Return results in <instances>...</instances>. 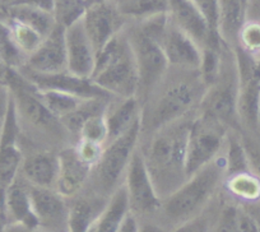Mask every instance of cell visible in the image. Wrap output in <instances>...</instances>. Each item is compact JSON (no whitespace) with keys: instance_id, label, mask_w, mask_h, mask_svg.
<instances>
[{"instance_id":"cell-2","label":"cell","mask_w":260,"mask_h":232,"mask_svg":"<svg viewBox=\"0 0 260 232\" xmlns=\"http://www.w3.org/2000/svg\"><path fill=\"white\" fill-rule=\"evenodd\" d=\"M194 115L164 126L149 136H141L139 151L161 201L187 180L185 171L187 134Z\"/></svg>"},{"instance_id":"cell-38","label":"cell","mask_w":260,"mask_h":232,"mask_svg":"<svg viewBox=\"0 0 260 232\" xmlns=\"http://www.w3.org/2000/svg\"><path fill=\"white\" fill-rule=\"evenodd\" d=\"M241 139L246 149L250 170L260 179V134L241 133Z\"/></svg>"},{"instance_id":"cell-31","label":"cell","mask_w":260,"mask_h":232,"mask_svg":"<svg viewBox=\"0 0 260 232\" xmlns=\"http://www.w3.org/2000/svg\"><path fill=\"white\" fill-rule=\"evenodd\" d=\"M36 91L50 114L59 120L72 114L83 102V98L65 92L54 91V89H36Z\"/></svg>"},{"instance_id":"cell-1","label":"cell","mask_w":260,"mask_h":232,"mask_svg":"<svg viewBox=\"0 0 260 232\" xmlns=\"http://www.w3.org/2000/svg\"><path fill=\"white\" fill-rule=\"evenodd\" d=\"M206 92L199 72L170 68L164 81L142 104V137L197 114Z\"/></svg>"},{"instance_id":"cell-20","label":"cell","mask_w":260,"mask_h":232,"mask_svg":"<svg viewBox=\"0 0 260 232\" xmlns=\"http://www.w3.org/2000/svg\"><path fill=\"white\" fill-rule=\"evenodd\" d=\"M2 224H17L28 231H37L39 228L32 208L29 185L21 176L12 184L7 193L0 226Z\"/></svg>"},{"instance_id":"cell-18","label":"cell","mask_w":260,"mask_h":232,"mask_svg":"<svg viewBox=\"0 0 260 232\" xmlns=\"http://www.w3.org/2000/svg\"><path fill=\"white\" fill-rule=\"evenodd\" d=\"M23 68L39 74L68 72L64 27L60 24L55 26V28L42 40L36 51L27 57Z\"/></svg>"},{"instance_id":"cell-13","label":"cell","mask_w":260,"mask_h":232,"mask_svg":"<svg viewBox=\"0 0 260 232\" xmlns=\"http://www.w3.org/2000/svg\"><path fill=\"white\" fill-rule=\"evenodd\" d=\"M32 208L40 232H69V201L55 189L29 185Z\"/></svg>"},{"instance_id":"cell-47","label":"cell","mask_w":260,"mask_h":232,"mask_svg":"<svg viewBox=\"0 0 260 232\" xmlns=\"http://www.w3.org/2000/svg\"><path fill=\"white\" fill-rule=\"evenodd\" d=\"M0 232H31L28 229L23 228L17 224H2L0 226Z\"/></svg>"},{"instance_id":"cell-40","label":"cell","mask_w":260,"mask_h":232,"mask_svg":"<svg viewBox=\"0 0 260 232\" xmlns=\"http://www.w3.org/2000/svg\"><path fill=\"white\" fill-rule=\"evenodd\" d=\"M195 6L201 9L206 17L212 34L219 39L218 35V0H191Z\"/></svg>"},{"instance_id":"cell-32","label":"cell","mask_w":260,"mask_h":232,"mask_svg":"<svg viewBox=\"0 0 260 232\" xmlns=\"http://www.w3.org/2000/svg\"><path fill=\"white\" fill-rule=\"evenodd\" d=\"M54 17L56 24L64 28L83 18L89 7L99 0H54Z\"/></svg>"},{"instance_id":"cell-11","label":"cell","mask_w":260,"mask_h":232,"mask_svg":"<svg viewBox=\"0 0 260 232\" xmlns=\"http://www.w3.org/2000/svg\"><path fill=\"white\" fill-rule=\"evenodd\" d=\"M19 134H21V126L12 101L7 120L0 131V223H2L6 195L12 184L18 179L24 158L19 142Z\"/></svg>"},{"instance_id":"cell-28","label":"cell","mask_w":260,"mask_h":232,"mask_svg":"<svg viewBox=\"0 0 260 232\" xmlns=\"http://www.w3.org/2000/svg\"><path fill=\"white\" fill-rule=\"evenodd\" d=\"M111 98L83 100V102L72 114H69L68 116H65L64 119L60 120L65 130L68 131L69 136L72 137L73 144L77 141V137H78L79 131H81L82 126L86 124V121H88L93 116L104 115L107 104Z\"/></svg>"},{"instance_id":"cell-25","label":"cell","mask_w":260,"mask_h":232,"mask_svg":"<svg viewBox=\"0 0 260 232\" xmlns=\"http://www.w3.org/2000/svg\"><path fill=\"white\" fill-rule=\"evenodd\" d=\"M132 213L124 185L120 186L107 201L100 216L88 232H116L127 214Z\"/></svg>"},{"instance_id":"cell-26","label":"cell","mask_w":260,"mask_h":232,"mask_svg":"<svg viewBox=\"0 0 260 232\" xmlns=\"http://www.w3.org/2000/svg\"><path fill=\"white\" fill-rule=\"evenodd\" d=\"M223 188L230 201L237 204H250L260 201V179L252 171L227 176Z\"/></svg>"},{"instance_id":"cell-10","label":"cell","mask_w":260,"mask_h":232,"mask_svg":"<svg viewBox=\"0 0 260 232\" xmlns=\"http://www.w3.org/2000/svg\"><path fill=\"white\" fill-rule=\"evenodd\" d=\"M122 185L126 190L130 212L137 218L139 216L151 217L158 214L162 201L154 189L139 147L130 159Z\"/></svg>"},{"instance_id":"cell-15","label":"cell","mask_w":260,"mask_h":232,"mask_svg":"<svg viewBox=\"0 0 260 232\" xmlns=\"http://www.w3.org/2000/svg\"><path fill=\"white\" fill-rule=\"evenodd\" d=\"M19 73L24 77L36 89H54L65 92L83 100L89 98H111L110 94L102 91L91 79L79 78L69 72L56 74H39L26 68H19Z\"/></svg>"},{"instance_id":"cell-24","label":"cell","mask_w":260,"mask_h":232,"mask_svg":"<svg viewBox=\"0 0 260 232\" xmlns=\"http://www.w3.org/2000/svg\"><path fill=\"white\" fill-rule=\"evenodd\" d=\"M246 7L241 0H218V35L223 44L234 49L242 24L246 21Z\"/></svg>"},{"instance_id":"cell-27","label":"cell","mask_w":260,"mask_h":232,"mask_svg":"<svg viewBox=\"0 0 260 232\" xmlns=\"http://www.w3.org/2000/svg\"><path fill=\"white\" fill-rule=\"evenodd\" d=\"M7 13H8V18L31 27L42 37H46L56 26L54 14L35 8V7L26 6V4L8 6Z\"/></svg>"},{"instance_id":"cell-49","label":"cell","mask_w":260,"mask_h":232,"mask_svg":"<svg viewBox=\"0 0 260 232\" xmlns=\"http://www.w3.org/2000/svg\"><path fill=\"white\" fill-rule=\"evenodd\" d=\"M247 18H254V19H259L260 21V13L254 14V16H251V17H247Z\"/></svg>"},{"instance_id":"cell-34","label":"cell","mask_w":260,"mask_h":232,"mask_svg":"<svg viewBox=\"0 0 260 232\" xmlns=\"http://www.w3.org/2000/svg\"><path fill=\"white\" fill-rule=\"evenodd\" d=\"M27 57L21 52L12 39L6 19L0 18V61L9 69H17L26 64Z\"/></svg>"},{"instance_id":"cell-16","label":"cell","mask_w":260,"mask_h":232,"mask_svg":"<svg viewBox=\"0 0 260 232\" xmlns=\"http://www.w3.org/2000/svg\"><path fill=\"white\" fill-rule=\"evenodd\" d=\"M161 46L167 57L170 68L179 71L199 72L202 65L203 50L187 35L177 28L169 17V24L166 27Z\"/></svg>"},{"instance_id":"cell-3","label":"cell","mask_w":260,"mask_h":232,"mask_svg":"<svg viewBox=\"0 0 260 232\" xmlns=\"http://www.w3.org/2000/svg\"><path fill=\"white\" fill-rule=\"evenodd\" d=\"M224 179L226 171L221 154L162 201L158 213L165 223L172 229L203 213L211 206L219 189L223 188Z\"/></svg>"},{"instance_id":"cell-39","label":"cell","mask_w":260,"mask_h":232,"mask_svg":"<svg viewBox=\"0 0 260 232\" xmlns=\"http://www.w3.org/2000/svg\"><path fill=\"white\" fill-rule=\"evenodd\" d=\"M73 146L74 148H76L77 153L79 154V157H81L84 162L91 164L92 167L97 163V161L100 159V157H101L102 152H104L105 149L104 144H99L89 141H83V139L77 141Z\"/></svg>"},{"instance_id":"cell-30","label":"cell","mask_w":260,"mask_h":232,"mask_svg":"<svg viewBox=\"0 0 260 232\" xmlns=\"http://www.w3.org/2000/svg\"><path fill=\"white\" fill-rule=\"evenodd\" d=\"M222 159L224 163L226 178L241 174V172L251 171L240 131L234 130V129L229 130L223 152H222Z\"/></svg>"},{"instance_id":"cell-17","label":"cell","mask_w":260,"mask_h":232,"mask_svg":"<svg viewBox=\"0 0 260 232\" xmlns=\"http://www.w3.org/2000/svg\"><path fill=\"white\" fill-rule=\"evenodd\" d=\"M65 49L69 73L79 78L91 79L96 65V50L82 19L65 28Z\"/></svg>"},{"instance_id":"cell-51","label":"cell","mask_w":260,"mask_h":232,"mask_svg":"<svg viewBox=\"0 0 260 232\" xmlns=\"http://www.w3.org/2000/svg\"><path fill=\"white\" fill-rule=\"evenodd\" d=\"M4 2H6V3H7V6H11V4L14 3L16 0H4Z\"/></svg>"},{"instance_id":"cell-35","label":"cell","mask_w":260,"mask_h":232,"mask_svg":"<svg viewBox=\"0 0 260 232\" xmlns=\"http://www.w3.org/2000/svg\"><path fill=\"white\" fill-rule=\"evenodd\" d=\"M235 47H239L242 51L249 54L254 59L260 55V21L254 18H246L242 24L241 29L237 36V44Z\"/></svg>"},{"instance_id":"cell-36","label":"cell","mask_w":260,"mask_h":232,"mask_svg":"<svg viewBox=\"0 0 260 232\" xmlns=\"http://www.w3.org/2000/svg\"><path fill=\"white\" fill-rule=\"evenodd\" d=\"M79 139L94 142V143L106 146L107 139H109V134H107V126L104 115L93 116V118L89 119L88 121H86V124L82 126L81 131H79L78 137H77V141H79ZM76 142H74V143H76Z\"/></svg>"},{"instance_id":"cell-6","label":"cell","mask_w":260,"mask_h":232,"mask_svg":"<svg viewBox=\"0 0 260 232\" xmlns=\"http://www.w3.org/2000/svg\"><path fill=\"white\" fill-rule=\"evenodd\" d=\"M141 136L142 126L139 120L126 133L109 142L97 163L92 167L84 191L109 201L112 194L124 184L127 166L138 148Z\"/></svg>"},{"instance_id":"cell-29","label":"cell","mask_w":260,"mask_h":232,"mask_svg":"<svg viewBox=\"0 0 260 232\" xmlns=\"http://www.w3.org/2000/svg\"><path fill=\"white\" fill-rule=\"evenodd\" d=\"M129 22H142L169 13L170 0H115Z\"/></svg>"},{"instance_id":"cell-48","label":"cell","mask_w":260,"mask_h":232,"mask_svg":"<svg viewBox=\"0 0 260 232\" xmlns=\"http://www.w3.org/2000/svg\"><path fill=\"white\" fill-rule=\"evenodd\" d=\"M9 68H7L2 61H0V83H6V76Z\"/></svg>"},{"instance_id":"cell-23","label":"cell","mask_w":260,"mask_h":232,"mask_svg":"<svg viewBox=\"0 0 260 232\" xmlns=\"http://www.w3.org/2000/svg\"><path fill=\"white\" fill-rule=\"evenodd\" d=\"M106 199L81 193L69 201V232H88L106 206Z\"/></svg>"},{"instance_id":"cell-7","label":"cell","mask_w":260,"mask_h":232,"mask_svg":"<svg viewBox=\"0 0 260 232\" xmlns=\"http://www.w3.org/2000/svg\"><path fill=\"white\" fill-rule=\"evenodd\" d=\"M239 96V71L232 47L224 46L222 65L216 82L207 88L199 110L207 112L230 129L240 131L237 116Z\"/></svg>"},{"instance_id":"cell-5","label":"cell","mask_w":260,"mask_h":232,"mask_svg":"<svg viewBox=\"0 0 260 232\" xmlns=\"http://www.w3.org/2000/svg\"><path fill=\"white\" fill-rule=\"evenodd\" d=\"M6 84L11 91L19 126H29L31 131L65 147L73 144L61 121L50 114L40 100L36 88L17 69H8Z\"/></svg>"},{"instance_id":"cell-22","label":"cell","mask_w":260,"mask_h":232,"mask_svg":"<svg viewBox=\"0 0 260 232\" xmlns=\"http://www.w3.org/2000/svg\"><path fill=\"white\" fill-rule=\"evenodd\" d=\"M141 112L142 104L137 97H112L104 114L109 134L107 143L126 133L137 121L141 120Z\"/></svg>"},{"instance_id":"cell-46","label":"cell","mask_w":260,"mask_h":232,"mask_svg":"<svg viewBox=\"0 0 260 232\" xmlns=\"http://www.w3.org/2000/svg\"><path fill=\"white\" fill-rule=\"evenodd\" d=\"M256 13H260V0H250L249 6H247L246 18L247 17L254 16Z\"/></svg>"},{"instance_id":"cell-42","label":"cell","mask_w":260,"mask_h":232,"mask_svg":"<svg viewBox=\"0 0 260 232\" xmlns=\"http://www.w3.org/2000/svg\"><path fill=\"white\" fill-rule=\"evenodd\" d=\"M13 4H26V6L35 7V8H39L41 9V11L49 12V13L54 14V0H16L14 3L11 4V6H13Z\"/></svg>"},{"instance_id":"cell-14","label":"cell","mask_w":260,"mask_h":232,"mask_svg":"<svg viewBox=\"0 0 260 232\" xmlns=\"http://www.w3.org/2000/svg\"><path fill=\"white\" fill-rule=\"evenodd\" d=\"M169 17L172 23L197 42L202 50L223 45L221 39L212 34L206 17L191 0H170Z\"/></svg>"},{"instance_id":"cell-44","label":"cell","mask_w":260,"mask_h":232,"mask_svg":"<svg viewBox=\"0 0 260 232\" xmlns=\"http://www.w3.org/2000/svg\"><path fill=\"white\" fill-rule=\"evenodd\" d=\"M241 206L249 212L250 216H251L252 219H254L257 232H260V201L255 202V203H250V204H241Z\"/></svg>"},{"instance_id":"cell-45","label":"cell","mask_w":260,"mask_h":232,"mask_svg":"<svg viewBox=\"0 0 260 232\" xmlns=\"http://www.w3.org/2000/svg\"><path fill=\"white\" fill-rule=\"evenodd\" d=\"M139 232H167V229L154 222H146V223L139 222Z\"/></svg>"},{"instance_id":"cell-19","label":"cell","mask_w":260,"mask_h":232,"mask_svg":"<svg viewBox=\"0 0 260 232\" xmlns=\"http://www.w3.org/2000/svg\"><path fill=\"white\" fill-rule=\"evenodd\" d=\"M57 154L59 174L55 190L71 201L84 191L91 176L92 166L79 157L73 144L60 149Z\"/></svg>"},{"instance_id":"cell-8","label":"cell","mask_w":260,"mask_h":232,"mask_svg":"<svg viewBox=\"0 0 260 232\" xmlns=\"http://www.w3.org/2000/svg\"><path fill=\"white\" fill-rule=\"evenodd\" d=\"M230 128L218 119L199 110L190 123L185 171L187 179L222 154Z\"/></svg>"},{"instance_id":"cell-21","label":"cell","mask_w":260,"mask_h":232,"mask_svg":"<svg viewBox=\"0 0 260 232\" xmlns=\"http://www.w3.org/2000/svg\"><path fill=\"white\" fill-rule=\"evenodd\" d=\"M59 174L57 152L41 149L24 156L19 176L28 185L36 188L55 189Z\"/></svg>"},{"instance_id":"cell-37","label":"cell","mask_w":260,"mask_h":232,"mask_svg":"<svg viewBox=\"0 0 260 232\" xmlns=\"http://www.w3.org/2000/svg\"><path fill=\"white\" fill-rule=\"evenodd\" d=\"M213 209H212V204L199 216L194 217V218L189 219V221L184 222V223L179 224L175 228H172L170 232H213L214 223H216L217 211L216 216H213Z\"/></svg>"},{"instance_id":"cell-33","label":"cell","mask_w":260,"mask_h":232,"mask_svg":"<svg viewBox=\"0 0 260 232\" xmlns=\"http://www.w3.org/2000/svg\"><path fill=\"white\" fill-rule=\"evenodd\" d=\"M6 22L9 27L14 44L17 45V47L21 50V52L26 57L34 54L37 47L41 45L42 40L45 39L39 32H36L31 27L26 26V24L21 23V22H17L11 18H7Z\"/></svg>"},{"instance_id":"cell-12","label":"cell","mask_w":260,"mask_h":232,"mask_svg":"<svg viewBox=\"0 0 260 232\" xmlns=\"http://www.w3.org/2000/svg\"><path fill=\"white\" fill-rule=\"evenodd\" d=\"M82 22L96 50V55L129 23V21L120 13L115 0H99L89 7Z\"/></svg>"},{"instance_id":"cell-43","label":"cell","mask_w":260,"mask_h":232,"mask_svg":"<svg viewBox=\"0 0 260 232\" xmlns=\"http://www.w3.org/2000/svg\"><path fill=\"white\" fill-rule=\"evenodd\" d=\"M116 232H139V219L133 213H129Z\"/></svg>"},{"instance_id":"cell-4","label":"cell","mask_w":260,"mask_h":232,"mask_svg":"<svg viewBox=\"0 0 260 232\" xmlns=\"http://www.w3.org/2000/svg\"><path fill=\"white\" fill-rule=\"evenodd\" d=\"M91 81L111 97L138 98V69L125 28L97 52Z\"/></svg>"},{"instance_id":"cell-9","label":"cell","mask_w":260,"mask_h":232,"mask_svg":"<svg viewBox=\"0 0 260 232\" xmlns=\"http://www.w3.org/2000/svg\"><path fill=\"white\" fill-rule=\"evenodd\" d=\"M125 31L138 69V100L143 104L169 73V61L161 44L142 31L136 22H129Z\"/></svg>"},{"instance_id":"cell-41","label":"cell","mask_w":260,"mask_h":232,"mask_svg":"<svg viewBox=\"0 0 260 232\" xmlns=\"http://www.w3.org/2000/svg\"><path fill=\"white\" fill-rule=\"evenodd\" d=\"M11 102L12 96L8 86L6 83H0V131L3 129L7 116H8Z\"/></svg>"},{"instance_id":"cell-50","label":"cell","mask_w":260,"mask_h":232,"mask_svg":"<svg viewBox=\"0 0 260 232\" xmlns=\"http://www.w3.org/2000/svg\"><path fill=\"white\" fill-rule=\"evenodd\" d=\"M241 2H242V3H244V6L246 7V9H247V6H249L250 0H241ZM246 13H247V12H246Z\"/></svg>"}]
</instances>
